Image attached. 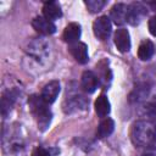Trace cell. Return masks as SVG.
<instances>
[{
  "label": "cell",
  "mask_w": 156,
  "mask_h": 156,
  "mask_svg": "<svg viewBox=\"0 0 156 156\" xmlns=\"http://www.w3.org/2000/svg\"><path fill=\"white\" fill-rule=\"evenodd\" d=\"M130 140L135 146L149 147L156 140V126L155 123L141 119L136 121L130 129Z\"/></svg>",
  "instance_id": "obj_1"
},
{
  "label": "cell",
  "mask_w": 156,
  "mask_h": 156,
  "mask_svg": "<svg viewBox=\"0 0 156 156\" xmlns=\"http://www.w3.org/2000/svg\"><path fill=\"white\" fill-rule=\"evenodd\" d=\"M28 105L33 116L37 119L38 128L41 132L46 130L48 127L50 126L51 117H52V113L48 107V104L41 99L40 95H32L28 100Z\"/></svg>",
  "instance_id": "obj_2"
},
{
  "label": "cell",
  "mask_w": 156,
  "mask_h": 156,
  "mask_svg": "<svg viewBox=\"0 0 156 156\" xmlns=\"http://www.w3.org/2000/svg\"><path fill=\"white\" fill-rule=\"evenodd\" d=\"M26 51L35 61L44 62L50 55V46L44 38H34L28 43Z\"/></svg>",
  "instance_id": "obj_3"
},
{
  "label": "cell",
  "mask_w": 156,
  "mask_h": 156,
  "mask_svg": "<svg viewBox=\"0 0 156 156\" xmlns=\"http://www.w3.org/2000/svg\"><path fill=\"white\" fill-rule=\"evenodd\" d=\"M111 30H112V24H111L110 17L107 16H100L93 23L94 35L100 40H106L110 37Z\"/></svg>",
  "instance_id": "obj_4"
},
{
  "label": "cell",
  "mask_w": 156,
  "mask_h": 156,
  "mask_svg": "<svg viewBox=\"0 0 156 156\" xmlns=\"http://www.w3.org/2000/svg\"><path fill=\"white\" fill-rule=\"evenodd\" d=\"M147 9L141 2H132L128 5V13H127V22L132 26H138L143 18L146 16Z\"/></svg>",
  "instance_id": "obj_5"
},
{
  "label": "cell",
  "mask_w": 156,
  "mask_h": 156,
  "mask_svg": "<svg viewBox=\"0 0 156 156\" xmlns=\"http://www.w3.org/2000/svg\"><path fill=\"white\" fill-rule=\"evenodd\" d=\"M89 105V100L80 94H74L68 96L63 104V110L66 113H72L76 111H85Z\"/></svg>",
  "instance_id": "obj_6"
},
{
  "label": "cell",
  "mask_w": 156,
  "mask_h": 156,
  "mask_svg": "<svg viewBox=\"0 0 156 156\" xmlns=\"http://www.w3.org/2000/svg\"><path fill=\"white\" fill-rule=\"evenodd\" d=\"M32 27L41 35H51L56 32V26L52 21L45 18L44 16H37L32 21Z\"/></svg>",
  "instance_id": "obj_7"
},
{
  "label": "cell",
  "mask_w": 156,
  "mask_h": 156,
  "mask_svg": "<svg viewBox=\"0 0 156 156\" xmlns=\"http://www.w3.org/2000/svg\"><path fill=\"white\" fill-rule=\"evenodd\" d=\"M60 90H61L60 82L58 80H51L44 85V88L40 93V96L48 105H50V104L55 102V100L58 96Z\"/></svg>",
  "instance_id": "obj_8"
},
{
  "label": "cell",
  "mask_w": 156,
  "mask_h": 156,
  "mask_svg": "<svg viewBox=\"0 0 156 156\" xmlns=\"http://www.w3.org/2000/svg\"><path fill=\"white\" fill-rule=\"evenodd\" d=\"M68 51L69 54L74 57V60L78 63H87L89 61V55H88V46L85 43L82 41H77L74 44H71L68 46Z\"/></svg>",
  "instance_id": "obj_9"
},
{
  "label": "cell",
  "mask_w": 156,
  "mask_h": 156,
  "mask_svg": "<svg viewBox=\"0 0 156 156\" xmlns=\"http://www.w3.org/2000/svg\"><path fill=\"white\" fill-rule=\"evenodd\" d=\"M80 85L85 93L91 94L98 89V87L100 85V82H99L98 76L93 71H84L82 74Z\"/></svg>",
  "instance_id": "obj_10"
},
{
  "label": "cell",
  "mask_w": 156,
  "mask_h": 156,
  "mask_svg": "<svg viewBox=\"0 0 156 156\" xmlns=\"http://www.w3.org/2000/svg\"><path fill=\"white\" fill-rule=\"evenodd\" d=\"M115 45L118 51L128 52L130 50V37L126 28H118L115 33Z\"/></svg>",
  "instance_id": "obj_11"
},
{
  "label": "cell",
  "mask_w": 156,
  "mask_h": 156,
  "mask_svg": "<svg viewBox=\"0 0 156 156\" xmlns=\"http://www.w3.org/2000/svg\"><path fill=\"white\" fill-rule=\"evenodd\" d=\"M127 13H128V5L123 2H117L111 9L110 18L117 26H122L127 22Z\"/></svg>",
  "instance_id": "obj_12"
},
{
  "label": "cell",
  "mask_w": 156,
  "mask_h": 156,
  "mask_svg": "<svg viewBox=\"0 0 156 156\" xmlns=\"http://www.w3.org/2000/svg\"><path fill=\"white\" fill-rule=\"evenodd\" d=\"M80 34H82L80 24L77 23V22H72V23H68L66 26V28L63 30V34H62V38L66 43H68L71 45V44H74V43L79 41Z\"/></svg>",
  "instance_id": "obj_13"
},
{
  "label": "cell",
  "mask_w": 156,
  "mask_h": 156,
  "mask_svg": "<svg viewBox=\"0 0 156 156\" xmlns=\"http://www.w3.org/2000/svg\"><path fill=\"white\" fill-rule=\"evenodd\" d=\"M43 16L50 21H55L62 16L61 6L57 1H46L43 6Z\"/></svg>",
  "instance_id": "obj_14"
},
{
  "label": "cell",
  "mask_w": 156,
  "mask_h": 156,
  "mask_svg": "<svg viewBox=\"0 0 156 156\" xmlns=\"http://www.w3.org/2000/svg\"><path fill=\"white\" fill-rule=\"evenodd\" d=\"M96 76L99 78V82L100 84H102L105 88L108 87L110 82H111V78H112V74H111V69L108 67V61L106 60H102L100 61L98 65H96Z\"/></svg>",
  "instance_id": "obj_15"
},
{
  "label": "cell",
  "mask_w": 156,
  "mask_h": 156,
  "mask_svg": "<svg viewBox=\"0 0 156 156\" xmlns=\"http://www.w3.org/2000/svg\"><path fill=\"white\" fill-rule=\"evenodd\" d=\"M113 129H115V122H113V119L110 118V117H106V118H104L99 123L98 129H96V136L99 139L107 138V136H110L112 134Z\"/></svg>",
  "instance_id": "obj_16"
},
{
  "label": "cell",
  "mask_w": 156,
  "mask_h": 156,
  "mask_svg": "<svg viewBox=\"0 0 156 156\" xmlns=\"http://www.w3.org/2000/svg\"><path fill=\"white\" fill-rule=\"evenodd\" d=\"M155 52V45L151 40L149 39H145L140 43L139 48H138V57L143 61H147L152 57Z\"/></svg>",
  "instance_id": "obj_17"
},
{
  "label": "cell",
  "mask_w": 156,
  "mask_h": 156,
  "mask_svg": "<svg viewBox=\"0 0 156 156\" xmlns=\"http://www.w3.org/2000/svg\"><path fill=\"white\" fill-rule=\"evenodd\" d=\"M111 111V105H110V101L107 99L106 95L101 94L98 96V99L95 100V112L99 117L104 118L106 117Z\"/></svg>",
  "instance_id": "obj_18"
},
{
  "label": "cell",
  "mask_w": 156,
  "mask_h": 156,
  "mask_svg": "<svg viewBox=\"0 0 156 156\" xmlns=\"http://www.w3.org/2000/svg\"><path fill=\"white\" fill-rule=\"evenodd\" d=\"M16 100V93L12 91V90H7L2 94V98H1V111H2V115L6 116V113L12 108V105Z\"/></svg>",
  "instance_id": "obj_19"
},
{
  "label": "cell",
  "mask_w": 156,
  "mask_h": 156,
  "mask_svg": "<svg viewBox=\"0 0 156 156\" xmlns=\"http://www.w3.org/2000/svg\"><path fill=\"white\" fill-rule=\"evenodd\" d=\"M141 115L145 117L146 121H150L152 123L156 122V101L146 102L143 107Z\"/></svg>",
  "instance_id": "obj_20"
},
{
  "label": "cell",
  "mask_w": 156,
  "mask_h": 156,
  "mask_svg": "<svg viewBox=\"0 0 156 156\" xmlns=\"http://www.w3.org/2000/svg\"><path fill=\"white\" fill-rule=\"evenodd\" d=\"M147 93H149V88H147V87H145V85L138 87V88H135L134 91L130 94L129 100L133 101V102H138V101L143 100L144 98H146Z\"/></svg>",
  "instance_id": "obj_21"
},
{
  "label": "cell",
  "mask_w": 156,
  "mask_h": 156,
  "mask_svg": "<svg viewBox=\"0 0 156 156\" xmlns=\"http://www.w3.org/2000/svg\"><path fill=\"white\" fill-rule=\"evenodd\" d=\"M84 4L88 7L89 12L96 13V12L102 10V7L106 5V1L105 0H85Z\"/></svg>",
  "instance_id": "obj_22"
},
{
  "label": "cell",
  "mask_w": 156,
  "mask_h": 156,
  "mask_svg": "<svg viewBox=\"0 0 156 156\" xmlns=\"http://www.w3.org/2000/svg\"><path fill=\"white\" fill-rule=\"evenodd\" d=\"M32 156H51L49 149H45L43 146H37L33 152H32Z\"/></svg>",
  "instance_id": "obj_23"
},
{
  "label": "cell",
  "mask_w": 156,
  "mask_h": 156,
  "mask_svg": "<svg viewBox=\"0 0 156 156\" xmlns=\"http://www.w3.org/2000/svg\"><path fill=\"white\" fill-rule=\"evenodd\" d=\"M147 28H149V32L151 33V35L156 37V15L152 16L149 22H147Z\"/></svg>",
  "instance_id": "obj_24"
},
{
  "label": "cell",
  "mask_w": 156,
  "mask_h": 156,
  "mask_svg": "<svg viewBox=\"0 0 156 156\" xmlns=\"http://www.w3.org/2000/svg\"><path fill=\"white\" fill-rule=\"evenodd\" d=\"M149 5H150V6H152V7L155 9V11H156V2H150Z\"/></svg>",
  "instance_id": "obj_25"
}]
</instances>
